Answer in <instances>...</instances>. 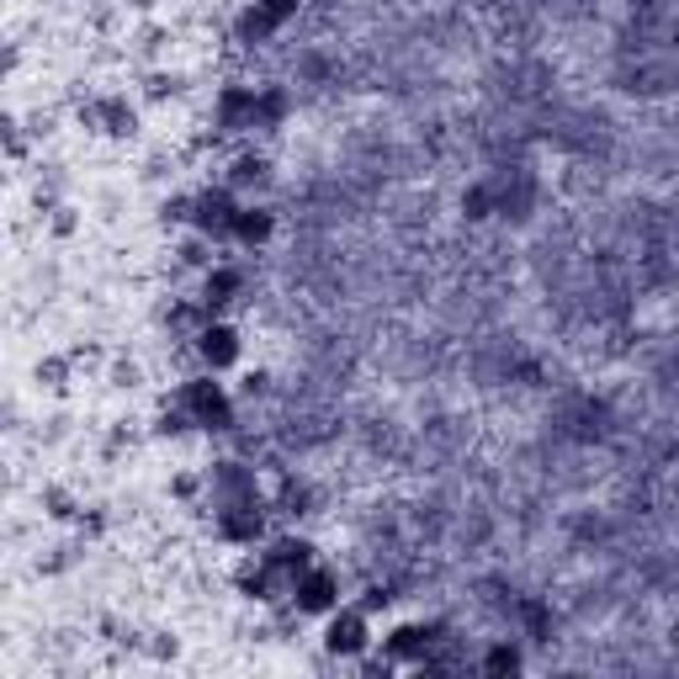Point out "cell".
Masks as SVG:
<instances>
[{
	"label": "cell",
	"instance_id": "obj_1",
	"mask_svg": "<svg viewBox=\"0 0 679 679\" xmlns=\"http://www.w3.org/2000/svg\"><path fill=\"white\" fill-rule=\"evenodd\" d=\"M181 403H186V414L207 425V431H234V403L229 393L213 383V377H197V383H186L181 388Z\"/></svg>",
	"mask_w": 679,
	"mask_h": 679
},
{
	"label": "cell",
	"instance_id": "obj_2",
	"mask_svg": "<svg viewBox=\"0 0 679 679\" xmlns=\"http://www.w3.org/2000/svg\"><path fill=\"white\" fill-rule=\"evenodd\" d=\"M207 488H213L218 505H260V483H255V473L244 462H218L207 473Z\"/></svg>",
	"mask_w": 679,
	"mask_h": 679
},
{
	"label": "cell",
	"instance_id": "obj_3",
	"mask_svg": "<svg viewBox=\"0 0 679 679\" xmlns=\"http://www.w3.org/2000/svg\"><path fill=\"white\" fill-rule=\"evenodd\" d=\"M266 531L260 520V505H218V536L223 542H240V547H255Z\"/></svg>",
	"mask_w": 679,
	"mask_h": 679
},
{
	"label": "cell",
	"instance_id": "obj_4",
	"mask_svg": "<svg viewBox=\"0 0 679 679\" xmlns=\"http://www.w3.org/2000/svg\"><path fill=\"white\" fill-rule=\"evenodd\" d=\"M292 599H298V610H329L340 599V579L329 568H303L292 584Z\"/></svg>",
	"mask_w": 679,
	"mask_h": 679
},
{
	"label": "cell",
	"instance_id": "obj_5",
	"mask_svg": "<svg viewBox=\"0 0 679 679\" xmlns=\"http://www.w3.org/2000/svg\"><path fill=\"white\" fill-rule=\"evenodd\" d=\"M197 351L202 361L218 372V366H229V361H240V335L229 329V324H202V335H197Z\"/></svg>",
	"mask_w": 679,
	"mask_h": 679
},
{
	"label": "cell",
	"instance_id": "obj_6",
	"mask_svg": "<svg viewBox=\"0 0 679 679\" xmlns=\"http://www.w3.org/2000/svg\"><path fill=\"white\" fill-rule=\"evenodd\" d=\"M361 647H366V610H345V616H335V621H329V653L356 658Z\"/></svg>",
	"mask_w": 679,
	"mask_h": 679
},
{
	"label": "cell",
	"instance_id": "obj_7",
	"mask_svg": "<svg viewBox=\"0 0 679 679\" xmlns=\"http://www.w3.org/2000/svg\"><path fill=\"white\" fill-rule=\"evenodd\" d=\"M271 229H277V213L271 207H240V218H234V234L229 240H240V244H266L271 240Z\"/></svg>",
	"mask_w": 679,
	"mask_h": 679
},
{
	"label": "cell",
	"instance_id": "obj_8",
	"mask_svg": "<svg viewBox=\"0 0 679 679\" xmlns=\"http://www.w3.org/2000/svg\"><path fill=\"white\" fill-rule=\"evenodd\" d=\"M90 122H101V128H107V133H118V138H133V128H138V118L128 112V101H118V96L96 101V107H90Z\"/></svg>",
	"mask_w": 679,
	"mask_h": 679
},
{
	"label": "cell",
	"instance_id": "obj_9",
	"mask_svg": "<svg viewBox=\"0 0 679 679\" xmlns=\"http://www.w3.org/2000/svg\"><path fill=\"white\" fill-rule=\"evenodd\" d=\"M281 505H287V516H314L319 488L308 478H298V473H287V478H281Z\"/></svg>",
	"mask_w": 679,
	"mask_h": 679
},
{
	"label": "cell",
	"instance_id": "obj_10",
	"mask_svg": "<svg viewBox=\"0 0 679 679\" xmlns=\"http://www.w3.org/2000/svg\"><path fill=\"white\" fill-rule=\"evenodd\" d=\"M266 181H271V165L260 160V155H240V160H234V170H229V186H234V192L266 186Z\"/></svg>",
	"mask_w": 679,
	"mask_h": 679
},
{
	"label": "cell",
	"instance_id": "obj_11",
	"mask_svg": "<svg viewBox=\"0 0 679 679\" xmlns=\"http://www.w3.org/2000/svg\"><path fill=\"white\" fill-rule=\"evenodd\" d=\"M483 669H494V675H505V669H520V653L510 642H499V647H488L483 653Z\"/></svg>",
	"mask_w": 679,
	"mask_h": 679
},
{
	"label": "cell",
	"instance_id": "obj_12",
	"mask_svg": "<svg viewBox=\"0 0 679 679\" xmlns=\"http://www.w3.org/2000/svg\"><path fill=\"white\" fill-rule=\"evenodd\" d=\"M255 5H260V11H266V16H271V22H292V16H298V5H303V0H255Z\"/></svg>",
	"mask_w": 679,
	"mask_h": 679
},
{
	"label": "cell",
	"instance_id": "obj_13",
	"mask_svg": "<svg viewBox=\"0 0 679 679\" xmlns=\"http://www.w3.org/2000/svg\"><path fill=\"white\" fill-rule=\"evenodd\" d=\"M266 393H271V377H266V372H250V377H244V399H266Z\"/></svg>",
	"mask_w": 679,
	"mask_h": 679
},
{
	"label": "cell",
	"instance_id": "obj_14",
	"mask_svg": "<svg viewBox=\"0 0 679 679\" xmlns=\"http://www.w3.org/2000/svg\"><path fill=\"white\" fill-rule=\"evenodd\" d=\"M48 516H70V494H64V488H48Z\"/></svg>",
	"mask_w": 679,
	"mask_h": 679
},
{
	"label": "cell",
	"instance_id": "obj_15",
	"mask_svg": "<svg viewBox=\"0 0 679 679\" xmlns=\"http://www.w3.org/2000/svg\"><path fill=\"white\" fill-rule=\"evenodd\" d=\"M133 5H149V0H133Z\"/></svg>",
	"mask_w": 679,
	"mask_h": 679
}]
</instances>
